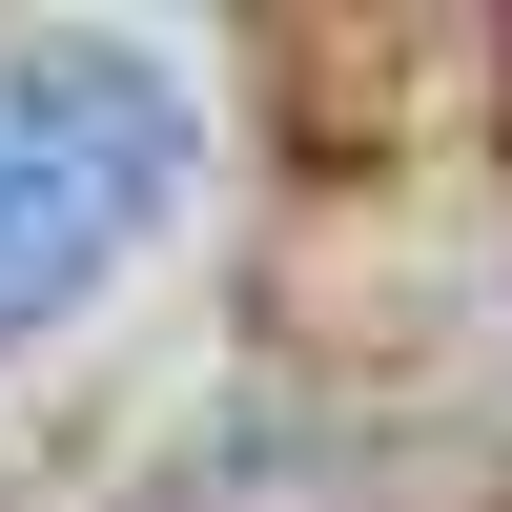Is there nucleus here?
Masks as SVG:
<instances>
[{
	"mask_svg": "<svg viewBox=\"0 0 512 512\" xmlns=\"http://www.w3.org/2000/svg\"><path fill=\"white\" fill-rule=\"evenodd\" d=\"M185 185V82L123 41H0V349L62 328Z\"/></svg>",
	"mask_w": 512,
	"mask_h": 512,
	"instance_id": "1",
	"label": "nucleus"
}]
</instances>
